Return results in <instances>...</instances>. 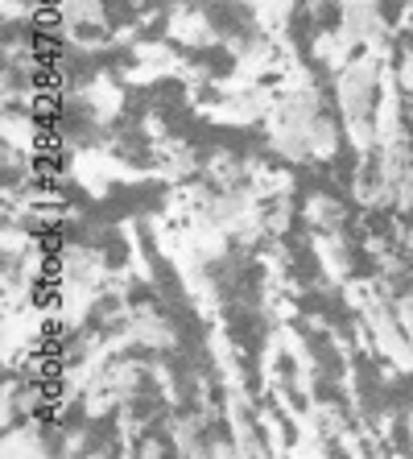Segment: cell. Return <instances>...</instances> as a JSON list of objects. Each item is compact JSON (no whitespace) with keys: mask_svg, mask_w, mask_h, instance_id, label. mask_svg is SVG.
I'll return each mask as SVG.
<instances>
[{"mask_svg":"<svg viewBox=\"0 0 413 459\" xmlns=\"http://www.w3.org/2000/svg\"><path fill=\"white\" fill-rule=\"evenodd\" d=\"M372 87H376V75H372V66H351L348 75L340 79L343 117H348L351 128H364V120L372 117Z\"/></svg>","mask_w":413,"mask_h":459,"instance_id":"obj_1","label":"cell"},{"mask_svg":"<svg viewBox=\"0 0 413 459\" xmlns=\"http://www.w3.org/2000/svg\"><path fill=\"white\" fill-rule=\"evenodd\" d=\"M63 13L74 25H104V4L99 0H63Z\"/></svg>","mask_w":413,"mask_h":459,"instance_id":"obj_3","label":"cell"},{"mask_svg":"<svg viewBox=\"0 0 413 459\" xmlns=\"http://www.w3.org/2000/svg\"><path fill=\"white\" fill-rule=\"evenodd\" d=\"M343 33L351 42H372L381 33V17H376V4L372 0H348L343 4Z\"/></svg>","mask_w":413,"mask_h":459,"instance_id":"obj_2","label":"cell"}]
</instances>
